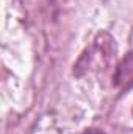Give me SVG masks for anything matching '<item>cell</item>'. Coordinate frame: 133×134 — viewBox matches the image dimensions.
I'll return each mask as SVG.
<instances>
[{
    "label": "cell",
    "mask_w": 133,
    "mask_h": 134,
    "mask_svg": "<svg viewBox=\"0 0 133 134\" xmlns=\"http://www.w3.org/2000/svg\"><path fill=\"white\" fill-rule=\"evenodd\" d=\"M114 86L119 89H129L133 86V52L117 64L114 72Z\"/></svg>",
    "instance_id": "2"
},
{
    "label": "cell",
    "mask_w": 133,
    "mask_h": 134,
    "mask_svg": "<svg viewBox=\"0 0 133 134\" xmlns=\"http://www.w3.org/2000/svg\"><path fill=\"white\" fill-rule=\"evenodd\" d=\"M83 134H105L102 130H97V128H89V130H86Z\"/></svg>",
    "instance_id": "3"
},
{
    "label": "cell",
    "mask_w": 133,
    "mask_h": 134,
    "mask_svg": "<svg viewBox=\"0 0 133 134\" xmlns=\"http://www.w3.org/2000/svg\"><path fill=\"white\" fill-rule=\"evenodd\" d=\"M116 53V44L114 39L108 33H100L96 39L93 47L86 48V52L81 55V58L78 59V63L74 66V73L77 76H81L83 73L88 72V69L91 66L93 61L100 63V66L108 64Z\"/></svg>",
    "instance_id": "1"
}]
</instances>
